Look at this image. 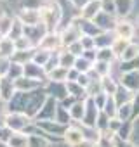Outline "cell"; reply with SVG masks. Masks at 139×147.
<instances>
[{
  "label": "cell",
  "instance_id": "28",
  "mask_svg": "<svg viewBox=\"0 0 139 147\" xmlns=\"http://www.w3.org/2000/svg\"><path fill=\"white\" fill-rule=\"evenodd\" d=\"M75 55L73 54H70L66 49H61L59 50V66L64 67V69H72L73 64H75Z\"/></svg>",
  "mask_w": 139,
  "mask_h": 147
},
{
  "label": "cell",
  "instance_id": "2",
  "mask_svg": "<svg viewBox=\"0 0 139 147\" xmlns=\"http://www.w3.org/2000/svg\"><path fill=\"white\" fill-rule=\"evenodd\" d=\"M33 125V119L23 113H7L5 114V126L14 133H26V130Z\"/></svg>",
  "mask_w": 139,
  "mask_h": 147
},
{
  "label": "cell",
  "instance_id": "4",
  "mask_svg": "<svg viewBox=\"0 0 139 147\" xmlns=\"http://www.w3.org/2000/svg\"><path fill=\"white\" fill-rule=\"evenodd\" d=\"M47 33H49V31H47V28H45L42 23H38V24H35V26H25V28H23V36L28 38L33 47H38V43L42 42V38H44Z\"/></svg>",
  "mask_w": 139,
  "mask_h": 147
},
{
  "label": "cell",
  "instance_id": "31",
  "mask_svg": "<svg viewBox=\"0 0 139 147\" xmlns=\"http://www.w3.org/2000/svg\"><path fill=\"white\" fill-rule=\"evenodd\" d=\"M50 54H52V52H49V50H44V49H38V47H35L31 61H33L35 64H38V66H42V67H44V66H45V62L49 61Z\"/></svg>",
  "mask_w": 139,
  "mask_h": 147
},
{
  "label": "cell",
  "instance_id": "46",
  "mask_svg": "<svg viewBox=\"0 0 139 147\" xmlns=\"http://www.w3.org/2000/svg\"><path fill=\"white\" fill-rule=\"evenodd\" d=\"M14 49H16V50H31V49H35V47L31 45V42H30L28 38L21 36V38L14 40Z\"/></svg>",
  "mask_w": 139,
  "mask_h": 147
},
{
  "label": "cell",
  "instance_id": "7",
  "mask_svg": "<svg viewBox=\"0 0 139 147\" xmlns=\"http://www.w3.org/2000/svg\"><path fill=\"white\" fill-rule=\"evenodd\" d=\"M38 49H44V50H49V52H59V50L63 49L59 33H57V31H49V33L42 38V42L38 43Z\"/></svg>",
  "mask_w": 139,
  "mask_h": 147
},
{
  "label": "cell",
  "instance_id": "23",
  "mask_svg": "<svg viewBox=\"0 0 139 147\" xmlns=\"http://www.w3.org/2000/svg\"><path fill=\"white\" fill-rule=\"evenodd\" d=\"M16 52L14 49V42L7 36H2L0 38V57L2 59H11V55Z\"/></svg>",
  "mask_w": 139,
  "mask_h": 147
},
{
  "label": "cell",
  "instance_id": "35",
  "mask_svg": "<svg viewBox=\"0 0 139 147\" xmlns=\"http://www.w3.org/2000/svg\"><path fill=\"white\" fill-rule=\"evenodd\" d=\"M111 64H113V62H103V61H96V62L92 64V71L96 73V75H97L99 78H103V76H108V75H110V69H111Z\"/></svg>",
  "mask_w": 139,
  "mask_h": 147
},
{
  "label": "cell",
  "instance_id": "10",
  "mask_svg": "<svg viewBox=\"0 0 139 147\" xmlns=\"http://www.w3.org/2000/svg\"><path fill=\"white\" fill-rule=\"evenodd\" d=\"M63 142H64L66 145H70V147H75V145H78L80 142H84V135H82L78 125L72 123V125L66 128V131H64V135H63Z\"/></svg>",
  "mask_w": 139,
  "mask_h": 147
},
{
  "label": "cell",
  "instance_id": "9",
  "mask_svg": "<svg viewBox=\"0 0 139 147\" xmlns=\"http://www.w3.org/2000/svg\"><path fill=\"white\" fill-rule=\"evenodd\" d=\"M113 33H115L117 38H123V40H129L130 42L132 36H134V33H136V28L127 19H117V26H115Z\"/></svg>",
  "mask_w": 139,
  "mask_h": 147
},
{
  "label": "cell",
  "instance_id": "64",
  "mask_svg": "<svg viewBox=\"0 0 139 147\" xmlns=\"http://www.w3.org/2000/svg\"><path fill=\"white\" fill-rule=\"evenodd\" d=\"M0 2H2V0H0Z\"/></svg>",
  "mask_w": 139,
  "mask_h": 147
},
{
  "label": "cell",
  "instance_id": "39",
  "mask_svg": "<svg viewBox=\"0 0 139 147\" xmlns=\"http://www.w3.org/2000/svg\"><path fill=\"white\" fill-rule=\"evenodd\" d=\"M129 43H130L129 40H123V38H115V42L111 43V47H110V49H111V52L115 54V57H120V55H122V52L127 49V45H129Z\"/></svg>",
  "mask_w": 139,
  "mask_h": 147
},
{
  "label": "cell",
  "instance_id": "19",
  "mask_svg": "<svg viewBox=\"0 0 139 147\" xmlns=\"http://www.w3.org/2000/svg\"><path fill=\"white\" fill-rule=\"evenodd\" d=\"M115 33L113 31H101L97 36H94V47L96 49H110L111 43L115 42Z\"/></svg>",
  "mask_w": 139,
  "mask_h": 147
},
{
  "label": "cell",
  "instance_id": "18",
  "mask_svg": "<svg viewBox=\"0 0 139 147\" xmlns=\"http://www.w3.org/2000/svg\"><path fill=\"white\" fill-rule=\"evenodd\" d=\"M113 2H115L117 19H125L134 11V0H113Z\"/></svg>",
  "mask_w": 139,
  "mask_h": 147
},
{
  "label": "cell",
  "instance_id": "30",
  "mask_svg": "<svg viewBox=\"0 0 139 147\" xmlns=\"http://www.w3.org/2000/svg\"><path fill=\"white\" fill-rule=\"evenodd\" d=\"M47 5V0H19V9L40 11Z\"/></svg>",
  "mask_w": 139,
  "mask_h": 147
},
{
  "label": "cell",
  "instance_id": "29",
  "mask_svg": "<svg viewBox=\"0 0 139 147\" xmlns=\"http://www.w3.org/2000/svg\"><path fill=\"white\" fill-rule=\"evenodd\" d=\"M9 147H28V135L26 133H14L9 137L7 140Z\"/></svg>",
  "mask_w": 139,
  "mask_h": 147
},
{
  "label": "cell",
  "instance_id": "45",
  "mask_svg": "<svg viewBox=\"0 0 139 147\" xmlns=\"http://www.w3.org/2000/svg\"><path fill=\"white\" fill-rule=\"evenodd\" d=\"M103 113L108 118H115V114H117V104H115V100H113L111 95H108V100H106V104L103 107Z\"/></svg>",
  "mask_w": 139,
  "mask_h": 147
},
{
  "label": "cell",
  "instance_id": "61",
  "mask_svg": "<svg viewBox=\"0 0 139 147\" xmlns=\"http://www.w3.org/2000/svg\"><path fill=\"white\" fill-rule=\"evenodd\" d=\"M136 23H137V26H139V14H137V18H136Z\"/></svg>",
  "mask_w": 139,
  "mask_h": 147
},
{
  "label": "cell",
  "instance_id": "36",
  "mask_svg": "<svg viewBox=\"0 0 139 147\" xmlns=\"http://www.w3.org/2000/svg\"><path fill=\"white\" fill-rule=\"evenodd\" d=\"M54 121H57V123H61V125H66V126L72 125V118H70V113H68L64 107H61L59 104L56 106V116H54Z\"/></svg>",
  "mask_w": 139,
  "mask_h": 147
},
{
  "label": "cell",
  "instance_id": "11",
  "mask_svg": "<svg viewBox=\"0 0 139 147\" xmlns=\"http://www.w3.org/2000/svg\"><path fill=\"white\" fill-rule=\"evenodd\" d=\"M85 104V111H84V118H82V125L85 126H94L96 125V119H97V114H99V109L96 107L94 100L91 97H87L84 100Z\"/></svg>",
  "mask_w": 139,
  "mask_h": 147
},
{
  "label": "cell",
  "instance_id": "25",
  "mask_svg": "<svg viewBox=\"0 0 139 147\" xmlns=\"http://www.w3.org/2000/svg\"><path fill=\"white\" fill-rule=\"evenodd\" d=\"M99 83H101V90H103V94H106V95H113V94L117 92L118 82H117L115 78H111L110 75L99 78Z\"/></svg>",
  "mask_w": 139,
  "mask_h": 147
},
{
  "label": "cell",
  "instance_id": "50",
  "mask_svg": "<svg viewBox=\"0 0 139 147\" xmlns=\"http://www.w3.org/2000/svg\"><path fill=\"white\" fill-rule=\"evenodd\" d=\"M130 106H132V119H134V118H137V116H139V90L134 94Z\"/></svg>",
  "mask_w": 139,
  "mask_h": 147
},
{
  "label": "cell",
  "instance_id": "56",
  "mask_svg": "<svg viewBox=\"0 0 139 147\" xmlns=\"http://www.w3.org/2000/svg\"><path fill=\"white\" fill-rule=\"evenodd\" d=\"M113 147H136L129 140H120L118 137H113Z\"/></svg>",
  "mask_w": 139,
  "mask_h": 147
},
{
  "label": "cell",
  "instance_id": "37",
  "mask_svg": "<svg viewBox=\"0 0 139 147\" xmlns=\"http://www.w3.org/2000/svg\"><path fill=\"white\" fill-rule=\"evenodd\" d=\"M5 76L11 78L12 82H16L18 78L23 76V66H19V64H16V62H9V67H7Z\"/></svg>",
  "mask_w": 139,
  "mask_h": 147
},
{
  "label": "cell",
  "instance_id": "13",
  "mask_svg": "<svg viewBox=\"0 0 139 147\" xmlns=\"http://www.w3.org/2000/svg\"><path fill=\"white\" fill-rule=\"evenodd\" d=\"M99 12H101V0H89V2L80 9L78 18H82L85 21H92Z\"/></svg>",
  "mask_w": 139,
  "mask_h": 147
},
{
  "label": "cell",
  "instance_id": "47",
  "mask_svg": "<svg viewBox=\"0 0 139 147\" xmlns=\"http://www.w3.org/2000/svg\"><path fill=\"white\" fill-rule=\"evenodd\" d=\"M101 12L117 18V12H115V2H113V0H101Z\"/></svg>",
  "mask_w": 139,
  "mask_h": 147
},
{
  "label": "cell",
  "instance_id": "55",
  "mask_svg": "<svg viewBox=\"0 0 139 147\" xmlns=\"http://www.w3.org/2000/svg\"><path fill=\"white\" fill-rule=\"evenodd\" d=\"M96 50H97V49H91V50H84V54H82V57H84V59H87L89 62H92V64H94V62H96Z\"/></svg>",
  "mask_w": 139,
  "mask_h": 147
},
{
  "label": "cell",
  "instance_id": "21",
  "mask_svg": "<svg viewBox=\"0 0 139 147\" xmlns=\"http://www.w3.org/2000/svg\"><path fill=\"white\" fill-rule=\"evenodd\" d=\"M66 92L70 97H73L75 100H85L87 99V92L84 87H80L77 82H66Z\"/></svg>",
  "mask_w": 139,
  "mask_h": 147
},
{
  "label": "cell",
  "instance_id": "44",
  "mask_svg": "<svg viewBox=\"0 0 139 147\" xmlns=\"http://www.w3.org/2000/svg\"><path fill=\"white\" fill-rule=\"evenodd\" d=\"M59 66V52H52L50 54V57H49V61L45 62V66H44V71H45V75L47 73H50L52 69H56Z\"/></svg>",
  "mask_w": 139,
  "mask_h": 147
},
{
  "label": "cell",
  "instance_id": "1",
  "mask_svg": "<svg viewBox=\"0 0 139 147\" xmlns=\"http://www.w3.org/2000/svg\"><path fill=\"white\" fill-rule=\"evenodd\" d=\"M40 19L42 24L47 28V31H57L61 26V11L56 2H47L44 9H40Z\"/></svg>",
  "mask_w": 139,
  "mask_h": 147
},
{
  "label": "cell",
  "instance_id": "38",
  "mask_svg": "<svg viewBox=\"0 0 139 147\" xmlns=\"http://www.w3.org/2000/svg\"><path fill=\"white\" fill-rule=\"evenodd\" d=\"M73 67L80 73V75H87V73L92 69V62H89V61H87V59H84V57H77V59H75Z\"/></svg>",
  "mask_w": 139,
  "mask_h": 147
},
{
  "label": "cell",
  "instance_id": "8",
  "mask_svg": "<svg viewBox=\"0 0 139 147\" xmlns=\"http://www.w3.org/2000/svg\"><path fill=\"white\" fill-rule=\"evenodd\" d=\"M56 106H57V102L52 97H47L45 102H44V106L40 107V111L37 113V116L33 118V121H50V119H54V116H56Z\"/></svg>",
  "mask_w": 139,
  "mask_h": 147
},
{
  "label": "cell",
  "instance_id": "63",
  "mask_svg": "<svg viewBox=\"0 0 139 147\" xmlns=\"http://www.w3.org/2000/svg\"><path fill=\"white\" fill-rule=\"evenodd\" d=\"M0 38H2V35H0Z\"/></svg>",
  "mask_w": 139,
  "mask_h": 147
},
{
  "label": "cell",
  "instance_id": "5",
  "mask_svg": "<svg viewBox=\"0 0 139 147\" xmlns=\"http://www.w3.org/2000/svg\"><path fill=\"white\" fill-rule=\"evenodd\" d=\"M44 92L47 94V97H52L56 102H61L68 97L66 92V83H57V82H45L44 85Z\"/></svg>",
  "mask_w": 139,
  "mask_h": 147
},
{
  "label": "cell",
  "instance_id": "49",
  "mask_svg": "<svg viewBox=\"0 0 139 147\" xmlns=\"http://www.w3.org/2000/svg\"><path fill=\"white\" fill-rule=\"evenodd\" d=\"M92 100H94V104H96V107L99 109V111H103V107H104V104H106V100H108V95L106 94H97V95H94V97H91Z\"/></svg>",
  "mask_w": 139,
  "mask_h": 147
},
{
  "label": "cell",
  "instance_id": "42",
  "mask_svg": "<svg viewBox=\"0 0 139 147\" xmlns=\"http://www.w3.org/2000/svg\"><path fill=\"white\" fill-rule=\"evenodd\" d=\"M23 24L16 19V16H14V23H12V28H11V31H9V35H7V38H11L12 42L14 40H18V38H21L23 36Z\"/></svg>",
  "mask_w": 139,
  "mask_h": 147
},
{
  "label": "cell",
  "instance_id": "57",
  "mask_svg": "<svg viewBox=\"0 0 139 147\" xmlns=\"http://www.w3.org/2000/svg\"><path fill=\"white\" fill-rule=\"evenodd\" d=\"M78 75H80V73H78V71H77L75 67H72V69H68V75H66V82H77Z\"/></svg>",
  "mask_w": 139,
  "mask_h": 147
},
{
  "label": "cell",
  "instance_id": "15",
  "mask_svg": "<svg viewBox=\"0 0 139 147\" xmlns=\"http://www.w3.org/2000/svg\"><path fill=\"white\" fill-rule=\"evenodd\" d=\"M14 94H16L14 82L11 78H7V76H0V102L7 104Z\"/></svg>",
  "mask_w": 139,
  "mask_h": 147
},
{
  "label": "cell",
  "instance_id": "26",
  "mask_svg": "<svg viewBox=\"0 0 139 147\" xmlns=\"http://www.w3.org/2000/svg\"><path fill=\"white\" fill-rule=\"evenodd\" d=\"M12 23H14V16L7 14V12H0V35L2 36H7L11 28H12Z\"/></svg>",
  "mask_w": 139,
  "mask_h": 147
},
{
  "label": "cell",
  "instance_id": "6",
  "mask_svg": "<svg viewBox=\"0 0 139 147\" xmlns=\"http://www.w3.org/2000/svg\"><path fill=\"white\" fill-rule=\"evenodd\" d=\"M23 76H25V78H30V80L44 82V83H45V80H47V75H45L44 67L38 66V64H35L33 61H30V62H26V64L23 66Z\"/></svg>",
  "mask_w": 139,
  "mask_h": 147
},
{
  "label": "cell",
  "instance_id": "58",
  "mask_svg": "<svg viewBox=\"0 0 139 147\" xmlns=\"http://www.w3.org/2000/svg\"><path fill=\"white\" fill-rule=\"evenodd\" d=\"M5 114H7V111H5V104L0 102V126H5Z\"/></svg>",
  "mask_w": 139,
  "mask_h": 147
},
{
  "label": "cell",
  "instance_id": "17",
  "mask_svg": "<svg viewBox=\"0 0 139 147\" xmlns=\"http://www.w3.org/2000/svg\"><path fill=\"white\" fill-rule=\"evenodd\" d=\"M122 87H125L127 90H130L132 94H136L139 90V71H130V73H123L118 82Z\"/></svg>",
  "mask_w": 139,
  "mask_h": 147
},
{
  "label": "cell",
  "instance_id": "22",
  "mask_svg": "<svg viewBox=\"0 0 139 147\" xmlns=\"http://www.w3.org/2000/svg\"><path fill=\"white\" fill-rule=\"evenodd\" d=\"M84 111H85V104H84V100H75V104L68 109L70 118H72V123H82Z\"/></svg>",
  "mask_w": 139,
  "mask_h": 147
},
{
  "label": "cell",
  "instance_id": "14",
  "mask_svg": "<svg viewBox=\"0 0 139 147\" xmlns=\"http://www.w3.org/2000/svg\"><path fill=\"white\" fill-rule=\"evenodd\" d=\"M44 82H37V80H30V78H25V76H21V78H18L16 82H14V88H16V92H35V90H38V88H44Z\"/></svg>",
  "mask_w": 139,
  "mask_h": 147
},
{
  "label": "cell",
  "instance_id": "34",
  "mask_svg": "<svg viewBox=\"0 0 139 147\" xmlns=\"http://www.w3.org/2000/svg\"><path fill=\"white\" fill-rule=\"evenodd\" d=\"M118 69L120 73H130V71H139V57L130 59V61H118Z\"/></svg>",
  "mask_w": 139,
  "mask_h": 147
},
{
  "label": "cell",
  "instance_id": "53",
  "mask_svg": "<svg viewBox=\"0 0 139 147\" xmlns=\"http://www.w3.org/2000/svg\"><path fill=\"white\" fill-rule=\"evenodd\" d=\"M11 135H12V131L7 126H0V142H5L7 144V140H9Z\"/></svg>",
  "mask_w": 139,
  "mask_h": 147
},
{
  "label": "cell",
  "instance_id": "54",
  "mask_svg": "<svg viewBox=\"0 0 139 147\" xmlns=\"http://www.w3.org/2000/svg\"><path fill=\"white\" fill-rule=\"evenodd\" d=\"M77 83H78L80 87L87 88V87H89V83H91V76H89V73H87V75H78V78H77Z\"/></svg>",
  "mask_w": 139,
  "mask_h": 147
},
{
  "label": "cell",
  "instance_id": "20",
  "mask_svg": "<svg viewBox=\"0 0 139 147\" xmlns=\"http://www.w3.org/2000/svg\"><path fill=\"white\" fill-rule=\"evenodd\" d=\"M111 97H113V100H115V104H117V107H118V106H122V104H129V102H132V97H134V94L118 83V87H117V92H115Z\"/></svg>",
  "mask_w": 139,
  "mask_h": 147
},
{
  "label": "cell",
  "instance_id": "27",
  "mask_svg": "<svg viewBox=\"0 0 139 147\" xmlns=\"http://www.w3.org/2000/svg\"><path fill=\"white\" fill-rule=\"evenodd\" d=\"M66 75H68V69L57 66L56 69H52L50 73H47V80L45 82H57V83H66Z\"/></svg>",
  "mask_w": 139,
  "mask_h": 147
},
{
  "label": "cell",
  "instance_id": "62",
  "mask_svg": "<svg viewBox=\"0 0 139 147\" xmlns=\"http://www.w3.org/2000/svg\"><path fill=\"white\" fill-rule=\"evenodd\" d=\"M47 2H54V0H47Z\"/></svg>",
  "mask_w": 139,
  "mask_h": 147
},
{
  "label": "cell",
  "instance_id": "32",
  "mask_svg": "<svg viewBox=\"0 0 139 147\" xmlns=\"http://www.w3.org/2000/svg\"><path fill=\"white\" fill-rule=\"evenodd\" d=\"M115 118L120 119L122 123H123V121H130V119H132V106H130V102H129V104H122V106H118V107H117V114H115Z\"/></svg>",
  "mask_w": 139,
  "mask_h": 147
},
{
  "label": "cell",
  "instance_id": "51",
  "mask_svg": "<svg viewBox=\"0 0 139 147\" xmlns=\"http://www.w3.org/2000/svg\"><path fill=\"white\" fill-rule=\"evenodd\" d=\"M80 45L84 47V50L96 49V47H94V38H92V36H82V38H80Z\"/></svg>",
  "mask_w": 139,
  "mask_h": 147
},
{
  "label": "cell",
  "instance_id": "41",
  "mask_svg": "<svg viewBox=\"0 0 139 147\" xmlns=\"http://www.w3.org/2000/svg\"><path fill=\"white\" fill-rule=\"evenodd\" d=\"M130 133H132V119L130 121H123L115 137H118L120 140H129L130 138Z\"/></svg>",
  "mask_w": 139,
  "mask_h": 147
},
{
  "label": "cell",
  "instance_id": "40",
  "mask_svg": "<svg viewBox=\"0 0 139 147\" xmlns=\"http://www.w3.org/2000/svg\"><path fill=\"white\" fill-rule=\"evenodd\" d=\"M96 61L115 62V54L111 52V49H97V50H96Z\"/></svg>",
  "mask_w": 139,
  "mask_h": 147
},
{
  "label": "cell",
  "instance_id": "59",
  "mask_svg": "<svg viewBox=\"0 0 139 147\" xmlns=\"http://www.w3.org/2000/svg\"><path fill=\"white\" fill-rule=\"evenodd\" d=\"M72 2H73V5H75L78 11H80V9H82V7H84L87 2H89V0H72Z\"/></svg>",
  "mask_w": 139,
  "mask_h": 147
},
{
  "label": "cell",
  "instance_id": "12",
  "mask_svg": "<svg viewBox=\"0 0 139 147\" xmlns=\"http://www.w3.org/2000/svg\"><path fill=\"white\" fill-rule=\"evenodd\" d=\"M16 19L23 26H35V24L42 23L40 11H28V9H19V12L16 14Z\"/></svg>",
  "mask_w": 139,
  "mask_h": 147
},
{
  "label": "cell",
  "instance_id": "16",
  "mask_svg": "<svg viewBox=\"0 0 139 147\" xmlns=\"http://www.w3.org/2000/svg\"><path fill=\"white\" fill-rule=\"evenodd\" d=\"M92 23L101 30V31H113L115 26H117V18L115 16H110V14H104V12H99Z\"/></svg>",
  "mask_w": 139,
  "mask_h": 147
},
{
  "label": "cell",
  "instance_id": "48",
  "mask_svg": "<svg viewBox=\"0 0 139 147\" xmlns=\"http://www.w3.org/2000/svg\"><path fill=\"white\" fill-rule=\"evenodd\" d=\"M66 50H68L70 54H73L75 57H82V54H84V47L80 45V40L75 42V43H72V45H68Z\"/></svg>",
  "mask_w": 139,
  "mask_h": 147
},
{
  "label": "cell",
  "instance_id": "43",
  "mask_svg": "<svg viewBox=\"0 0 139 147\" xmlns=\"http://www.w3.org/2000/svg\"><path fill=\"white\" fill-rule=\"evenodd\" d=\"M129 142L136 147H139V116L132 119V133H130V138Z\"/></svg>",
  "mask_w": 139,
  "mask_h": 147
},
{
  "label": "cell",
  "instance_id": "3",
  "mask_svg": "<svg viewBox=\"0 0 139 147\" xmlns=\"http://www.w3.org/2000/svg\"><path fill=\"white\" fill-rule=\"evenodd\" d=\"M59 36H61V45H63V49H66L68 45H72V43H75V42H78L80 38H82V33H80V30H78V26L72 21L70 24H66V26H63L59 31Z\"/></svg>",
  "mask_w": 139,
  "mask_h": 147
},
{
  "label": "cell",
  "instance_id": "24",
  "mask_svg": "<svg viewBox=\"0 0 139 147\" xmlns=\"http://www.w3.org/2000/svg\"><path fill=\"white\" fill-rule=\"evenodd\" d=\"M33 50H35V49H31V50H16V52L11 55L9 61H11V62H16V64H19V66H25L26 62L31 61Z\"/></svg>",
  "mask_w": 139,
  "mask_h": 147
},
{
  "label": "cell",
  "instance_id": "33",
  "mask_svg": "<svg viewBox=\"0 0 139 147\" xmlns=\"http://www.w3.org/2000/svg\"><path fill=\"white\" fill-rule=\"evenodd\" d=\"M139 57V43H129L127 49L122 52V55L118 57V61H130V59H136Z\"/></svg>",
  "mask_w": 139,
  "mask_h": 147
},
{
  "label": "cell",
  "instance_id": "52",
  "mask_svg": "<svg viewBox=\"0 0 139 147\" xmlns=\"http://www.w3.org/2000/svg\"><path fill=\"white\" fill-rule=\"evenodd\" d=\"M92 147H113V138H110V137H104V135H101L99 142H97V144H94Z\"/></svg>",
  "mask_w": 139,
  "mask_h": 147
},
{
  "label": "cell",
  "instance_id": "60",
  "mask_svg": "<svg viewBox=\"0 0 139 147\" xmlns=\"http://www.w3.org/2000/svg\"><path fill=\"white\" fill-rule=\"evenodd\" d=\"M94 144H91V142H87V140H84V142H80L78 145H75V147H92Z\"/></svg>",
  "mask_w": 139,
  "mask_h": 147
}]
</instances>
